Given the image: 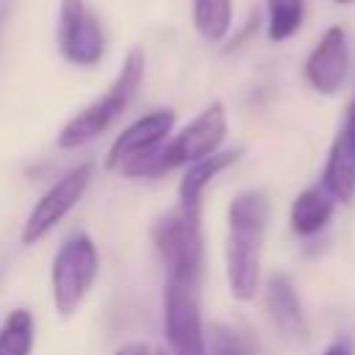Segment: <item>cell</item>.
Here are the masks:
<instances>
[{
	"instance_id": "13",
	"label": "cell",
	"mask_w": 355,
	"mask_h": 355,
	"mask_svg": "<svg viewBox=\"0 0 355 355\" xmlns=\"http://www.w3.org/2000/svg\"><path fill=\"white\" fill-rule=\"evenodd\" d=\"M333 208H336V200L327 194L322 180L302 189L291 202V214H288L291 230L297 236H316L333 219Z\"/></svg>"
},
{
	"instance_id": "16",
	"label": "cell",
	"mask_w": 355,
	"mask_h": 355,
	"mask_svg": "<svg viewBox=\"0 0 355 355\" xmlns=\"http://www.w3.org/2000/svg\"><path fill=\"white\" fill-rule=\"evenodd\" d=\"M36 344L33 313L14 308L0 324V355H31Z\"/></svg>"
},
{
	"instance_id": "14",
	"label": "cell",
	"mask_w": 355,
	"mask_h": 355,
	"mask_svg": "<svg viewBox=\"0 0 355 355\" xmlns=\"http://www.w3.org/2000/svg\"><path fill=\"white\" fill-rule=\"evenodd\" d=\"M322 186L336 202H352L355 200V150L349 141L338 133L330 144L327 164L322 172Z\"/></svg>"
},
{
	"instance_id": "18",
	"label": "cell",
	"mask_w": 355,
	"mask_h": 355,
	"mask_svg": "<svg viewBox=\"0 0 355 355\" xmlns=\"http://www.w3.org/2000/svg\"><path fill=\"white\" fill-rule=\"evenodd\" d=\"M211 355H247L244 344L225 327H214L211 336Z\"/></svg>"
},
{
	"instance_id": "20",
	"label": "cell",
	"mask_w": 355,
	"mask_h": 355,
	"mask_svg": "<svg viewBox=\"0 0 355 355\" xmlns=\"http://www.w3.org/2000/svg\"><path fill=\"white\" fill-rule=\"evenodd\" d=\"M322 355H355V352H352V341H349L347 336H338V338H333V341L324 347Z\"/></svg>"
},
{
	"instance_id": "3",
	"label": "cell",
	"mask_w": 355,
	"mask_h": 355,
	"mask_svg": "<svg viewBox=\"0 0 355 355\" xmlns=\"http://www.w3.org/2000/svg\"><path fill=\"white\" fill-rule=\"evenodd\" d=\"M144 50L141 47H130L128 55L122 58V67L116 72V78L111 80V86L94 97L86 108H80L58 133V147L61 150H78L89 141H94L97 136H103L130 105V100L136 97L141 80H144Z\"/></svg>"
},
{
	"instance_id": "11",
	"label": "cell",
	"mask_w": 355,
	"mask_h": 355,
	"mask_svg": "<svg viewBox=\"0 0 355 355\" xmlns=\"http://www.w3.org/2000/svg\"><path fill=\"white\" fill-rule=\"evenodd\" d=\"M266 308L275 322V327L288 338V341H305L308 338V324L302 316V305L297 300L294 283L288 275L277 272L266 283Z\"/></svg>"
},
{
	"instance_id": "6",
	"label": "cell",
	"mask_w": 355,
	"mask_h": 355,
	"mask_svg": "<svg viewBox=\"0 0 355 355\" xmlns=\"http://www.w3.org/2000/svg\"><path fill=\"white\" fill-rule=\"evenodd\" d=\"M55 47L61 58L72 67L89 69L103 61L108 36L89 0H58Z\"/></svg>"
},
{
	"instance_id": "12",
	"label": "cell",
	"mask_w": 355,
	"mask_h": 355,
	"mask_svg": "<svg viewBox=\"0 0 355 355\" xmlns=\"http://www.w3.org/2000/svg\"><path fill=\"white\" fill-rule=\"evenodd\" d=\"M241 155H244V150L241 147H233V150H216L214 155L189 164L186 172H183V178H180V186H178V197H180L178 205L191 208V211H200L202 208V191L208 189V183L216 175H222L227 166H233Z\"/></svg>"
},
{
	"instance_id": "15",
	"label": "cell",
	"mask_w": 355,
	"mask_h": 355,
	"mask_svg": "<svg viewBox=\"0 0 355 355\" xmlns=\"http://www.w3.org/2000/svg\"><path fill=\"white\" fill-rule=\"evenodd\" d=\"M191 22L202 42H225L233 25V0H191Z\"/></svg>"
},
{
	"instance_id": "4",
	"label": "cell",
	"mask_w": 355,
	"mask_h": 355,
	"mask_svg": "<svg viewBox=\"0 0 355 355\" xmlns=\"http://www.w3.org/2000/svg\"><path fill=\"white\" fill-rule=\"evenodd\" d=\"M153 244L161 255L169 283L200 286L202 275V233L200 211L175 205L153 225Z\"/></svg>"
},
{
	"instance_id": "5",
	"label": "cell",
	"mask_w": 355,
	"mask_h": 355,
	"mask_svg": "<svg viewBox=\"0 0 355 355\" xmlns=\"http://www.w3.org/2000/svg\"><path fill=\"white\" fill-rule=\"evenodd\" d=\"M100 272V255L86 233H72L61 241L50 266V291L58 316L69 319L92 291Z\"/></svg>"
},
{
	"instance_id": "19",
	"label": "cell",
	"mask_w": 355,
	"mask_h": 355,
	"mask_svg": "<svg viewBox=\"0 0 355 355\" xmlns=\"http://www.w3.org/2000/svg\"><path fill=\"white\" fill-rule=\"evenodd\" d=\"M341 136L349 141V147L355 150V94L347 103V114H344V125H341Z\"/></svg>"
},
{
	"instance_id": "10",
	"label": "cell",
	"mask_w": 355,
	"mask_h": 355,
	"mask_svg": "<svg viewBox=\"0 0 355 355\" xmlns=\"http://www.w3.org/2000/svg\"><path fill=\"white\" fill-rule=\"evenodd\" d=\"M175 128V111L172 108H153L144 116H139L136 122H130L108 147L105 155V166L108 169H122L128 161L153 153L155 147H161L169 133Z\"/></svg>"
},
{
	"instance_id": "8",
	"label": "cell",
	"mask_w": 355,
	"mask_h": 355,
	"mask_svg": "<svg viewBox=\"0 0 355 355\" xmlns=\"http://www.w3.org/2000/svg\"><path fill=\"white\" fill-rule=\"evenodd\" d=\"M164 333L172 355H208L202 313H200V286L166 280Z\"/></svg>"
},
{
	"instance_id": "9",
	"label": "cell",
	"mask_w": 355,
	"mask_h": 355,
	"mask_svg": "<svg viewBox=\"0 0 355 355\" xmlns=\"http://www.w3.org/2000/svg\"><path fill=\"white\" fill-rule=\"evenodd\" d=\"M305 80L316 94L333 97L341 92L349 72V44L341 25H330L305 58Z\"/></svg>"
},
{
	"instance_id": "24",
	"label": "cell",
	"mask_w": 355,
	"mask_h": 355,
	"mask_svg": "<svg viewBox=\"0 0 355 355\" xmlns=\"http://www.w3.org/2000/svg\"><path fill=\"white\" fill-rule=\"evenodd\" d=\"M155 355H172V352H166V349H161V352H155Z\"/></svg>"
},
{
	"instance_id": "7",
	"label": "cell",
	"mask_w": 355,
	"mask_h": 355,
	"mask_svg": "<svg viewBox=\"0 0 355 355\" xmlns=\"http://www.w3.org/2000/svg\"><path fill=\"white\" fill-rule=\"evenodd\" d=\"M92 175H94V166H92L89 161H83V164L67 169V172L33 202V208L28 211V216H25V222H22V233H19L22 244H36V241H42V239L80 202V197L86 194V189H89V183H92Z\"/></svg>"
},
{
	"instance_id": "22",
	"label": "cell",
	"mask_w": 355,
	"mask_h": 355,
	"mask_svg": "<svg viewBox=\"0 0 355 355\" xmlns=\"http://www.w3.org/2000/svg\"><path fill=\"white\" fill-rule=\"evenodd\" d=\"M114 355H150V347L144 341H130V344L119 347Z\"/></svg>"
},
{
	"instance_id": "17",
	"label": "cell",
	"mask_w": 355,
	"mask_h": 355,
	"mask_svg": "<svg viewBox=\"0 0 355 355\" xmlns=\"http://www.w3.org/2000/svg\"><path fill=\"white\" fill-rule=\"evenodd\" d=\"M305 22V0H266V39L288 42Z\"/></svg>"
},
{
	"instance_id": "21",
	"label": "cell",
	"mask_w": 355,
	"mask_h": 355,
	"mask_svg": "<svg viewBox=\"0 0 355 355\" xmlns=\"http://www.w3.org/2000/svg\"><path fill=\"white\" fill-rule=\"evenodd\" d=\"M14 8H17V0H0V44H3V33H6V25L14 14Z\"/></svg>"
},
{
	"instance_id": "23",
	"label": "cell",
	"mask_w": 355,
	"mask_h": 355,
	"mask_svg": "<svg viewBox=\"0 0 355 355\" xmlns=\"http://www.w3.org/2000/svg\"><path fill=\"white\" fill-rule=\"evenodd\" d=\"M333 3H338V6H349V3H355V0H333Z\"/></svg>"
},
{
	"instance_id": "1",
	"label": "cell",
	"mask_w": 355,
	"mask_h": 355,
	"mask_svg": "<svg viewBox=\"0 0 355 355\" xmlns=\"http://www.w3.org/2000/svg\"><path fill=\"white\" fill-rule=\"evenodd\" d=\"M269 222V200L263 191H239L227 205L225 266L233 300L250 302L261 283V252Z\"/></svg>"
},
{
	"instance_id": "2",
	"label": "cell",
	"mask_w": 355,
	"mask_h": 355,
	"mask_svg": "<svg viewBox=\"0 0 355 355\" xmlns=\"http://www.w3.org/2000/svg\"><path fill=\"white\" fill-rule=\"evenodd\" d=\"M225 139H227V114H225V105L214 100L183 130H178L172 139H166L153 153H144L128 161L119 172L128 178H158L164 172H172V169H180L200 158L214 155Z\"/></svg>"
}]
</instances>
